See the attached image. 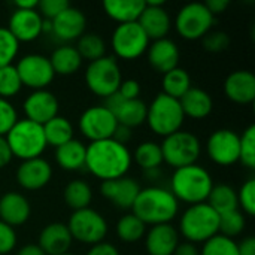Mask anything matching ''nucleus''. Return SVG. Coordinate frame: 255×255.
Returning <instances> with one entry per match:
<instances>
[{
    "mask_svg": "<svg viewBox=\"0 0 255 255\" xmlns=\"http://www.w3.org/2000/svg\"><path fill=\"white\" fill-rule=\"evenodd\" d=\"M214 179L200 164L175 169L170 179V191L178 202L191 205L205 203L212 191Z\"/></svg>",
    "mask_w": 255,
    "mask_h": 255,
    "instance_id": "obj_3",
    "label": "nucleus"
},
{
    "mask_svg": "<svg viewBox=\"0 0 255 255\" xmlns=\"http://www.w3.org/2000/svg\"><path fill=\"white\" fill-rule=\"evenodd\" d=\"M79 131L90 142L112 139L118 127L114 114L105 105H96L82 112L79 117Z\"/></svg>",
    "mask_w": 255,
    "mask_h": 255,
    "instance_id": "obj_12",
    "label": "nucleus"
},
{
    "mask_svg": "<svg viewBox=\"0 0 255 255\" xmlns=\"http://www.w3.org/2000/svg\"><path fill=\"white\" fill-rule=\"evenodd\" d=\"M131 157L134 158L136 164L140 169H143L145 172L157 170L163 164V154H161L160 143L152 142V140L142 142L136 148L134 155H131Z\"/></svg>",
    "mask_w": 255,
    "mask_h": 255,
    "instance_id": "obj_35",
    "label": "nucleus"
},
{
    "mask_svg": "<svg viewBox=\"0 0 255 255\" xmlns=\"http://www.w3.org/2000/svg\"><path fill=\"white\" fill-rule=\"evenodd\" d=\"M105 106L114 114L117 123L120 126L134 128L142 126L146 121L148 105L140 99L126 100L118 93L105 99Z\"/></svg>",
    "mask_w": 255,
    "mask_h": 255,
    "instance_id": "obj_15",
    "label": "nucleus"
},
{
    "mask_svg": "<svg viewBox=\"0 0 255 255\" xmlns=\"http://www.w3.org/2000/svg\"><path fill=\"white\" fill-rule=\"evenodd\" d=\"M37 4H39L37 0H16L15 1V9L31 10V9H37Z\"/></svg>",
    "mask_w": 255,
    "mask_h": 255,
    "instance_id": "obj_56",
    "label": "nucleus"
},
{
    "mask_svg": "<svg viewBox=\"0 0 255 255\" xmlns=\"http://www.w3.org/2000/svg\"><path fill=\"white\" fill-rule=\"evenodd\" d=\"M238 203L239 208H242V211L250 215H255V179L250 178L248 181H245L241 187V190L238 191Z\"/></svg>",
    "mask_w": 255,
    "mask_h": 255,
    "instance_id": "obj_44",
    "label": "nucleus"
},
{
    "mask_svg": "<svg viewBox=\"0 0 255 255\" xmlns=\"http://www.w3.org/2000/svg\"><path fill=\"white\" fill-rule=\"evenodd\" d=\"M173 255H200V250L197 248V245L185 241V242H179Z\"/></svg>",
    "mask_w": 255,
    "mask_h": 255,
    "instance_id": "obj_52",
    "label": "nucleus"
},
{
    "mask_svg": "<svg viewBox=\"0 0 255 255\" xmlns=\"http://www.w3.org/2000/svg\"><path fill=\"white\" fill-rule=\"evenodd\" d=\"M16 121L18 114L15 106L9 100L0 97V136H6Z\"/></svg>",
    "mask_w": 255,
    "mask_h": 255,
    "instance_id": "obj_45",
    "label": "nucleus"
},
{
    "mask_svg": "<svg viewBox=\"0 0 255 255\" xmlns=\"http://www.w3.org/2000/svg\"><path fill=\"white\" fill-rule=\"evenodd\" d=\"M160 148L163 154V163L172 166L173 169L196 164L202 154L200 139L194 133L185 130H179L163 137Z\"/></svg>",
    "mask_w": 255,
    "mask_h": 255,
    "instance_id": "obj_7",
    "label": "nucleus"
},
{
    "mask_svg": "<svg viewBox=\"0 0 255 255\" xmlns=\"http://www.w3.org/2000/svg\"><path fill=\"white\" fill-rule=\"evenodd\" d=\"M19 51V42L6 27H0V67L13 63Z\"/></svg>",
    "mask_w": 255,
    "mask_h": 255,
    "instance_id": "obj_42",
    "label": "nucleus"
},
{
    "mask_svg": "<svg viewBox=\"0 0 255 255\" xmlns=\"http://www.w3.org/2000/svg\"><path fill=\"white\" fill-rule=\"evenodd\" d=\"M76 51L79 52L82 61L88 60V63L96 61L106 55V43L103 37L97 33L85 31L78 40H76Z\"/></svg>",
    "mask_w": 255,
    "mask_h": 255,
    "instance_id": "obj_36",
    "label": "nucleus"
},
{
    "mask_svg": "<svg viewBox=\"0 0 255 255\" xmlns=\"http://www.w3.org/2000/svg\"><path fill=\"white\" fill-rule=\"evenodd\" d=\"M137 22L149 40H158L167 37L172 28V18L161 0L145 1V9L142 10Z\"/></svg>",
    "mask_w": 255,
    "mask_h": 255,
    "instance_id": "obj_17",
    "label": "nucleus"
},
{
    "mask_svg": "<svg viewBox=\"0 0 255 255\" xmlns=\"http://www.w3.org/2000/svg\"><path fill=\"white\" fill-rule=\"evenodd\" d=\"M13 157L19 160H31L40 157L46 149L43 127L27 118L18 120L4 136Z\"/></svg>",
    "mask_w": 255,
    "mask_h": 255,
    "instance_id": "obj_5",
    "label": "nucleus"
},
{
    "mask_svg": "<svg viewBox=\"0 0 255 255\" xmlns=\"http://www.w3.org/2000/svg\"><path fill=\"white\" fill-rule=\"evenodd\" d=\"M145 235H146V224L133 214L123 215L117 223V236L121 242L134 244L143 239Z\"/></svg>",
    "mask_w": 255,
    "mask_h": 255,
    "instance_id": "obj_37",
    "label": "nucleus"
},
{
    "mask_svg": "<svg viewBox=\"0 0 255 255\" xmlns=\"http://www.w3.org/2000/svg\"><path fill=\"white\" fill-rule=\"evenodd\" d=\"M131 211L146 226L170 224L179 212V202L167 188L146 187L140 188Z\"/></svg>",
    "mask_w": 255,
    "mask_h": 255,
    "instance_id": "obj_2",
    "label": "nucleus"
},
{
    "mask_svg": "<svg viewBox=\"0 0 255 255\" xmlns=\"http://www.w3.org/2000/svg\"><path fill=\"white\" fill-rule=\"evenodd\" d=\"M191 88V76L182 67H175L170 72L163 75V91L166 96H170L179 100Z\"/></svg>",
    "mask_w": 255,
    "mask_h": 255,
    "instance_id": "obj_34",
    "label": "nucleus"
},
{
    "mask_svg": "<svg viewBox=\"0 0 255 255\" xmlns=\"http://www.w3.org/2000/svg\"><path fill=\"white\" fill-rule=\"evenodd\" d=\"M224 93L238 105H250L255 100V75L251 70H235L224 81Z\"/></svg>",
    "mask_w": 255,
    "mask_h": 255,
    "instance_id": "obj_23",
    "label": "nucleus"
},
{
    "mask_svg": "<svg viewBox=\"0 0 255 255\" xmlns=\"http://www.w3.org/2000/svg\"><path fill=\"white\" fill-rule=\"evenodd\" d=\"M206 203L218 214H226L235 209H239V203H238V191L227 184H220V185H214L212 191L206 200Z\"/></svg>",
    "mask_w": 255,
    "mask_h": 255,
    "instance_id": "obj_33",
    "label": "nucleus"
},
{
    "mask_svg": "<svg viewBox=\"0 0 255 255\" xmlns=\"http://www.w3.org/2000/svg\"><path fill=\"white\" fill-rule=\"evenodd\" d=\"M16 247V232L13 227L0 221V255H9Z\"/></svg>",
    "mask_w": 255,
    "mask_h": 255,
    "instance_id": "obj_47",
    "label": "nucleus"
},
{
    "mask_svg": "<svg viewBox=\"0 0 255 255\" xmlns=\"http://www.w3.org/2000/svg\"><path fill=\"white\" fill-rule=\"evenodd\" d=\"M179 105L182 108L185 118L188 117L191 120H203L209 117L214 109L212 96L199 87H191L179 99Z\"/></svg>",
    "mask_w": 255,
    "mask_h": 255,
    "instance_id": "obj_27",
    "label": "nucleus"
},
{
    "mask_svg": "<svg viewBox=\"0 0 255 255\" xmlns=\"http://www.w3.org/2000/svg\"><path fill=\"white\" fill-rule=\"evenodd\" d=\"M42 127H43L46 145L58 148L73 139L75 128L70 120H67L66 117L57 115L52 120H49L46 124H43Z\"/></svg>",
    "mask_w": 255,
    "mask_h": 255,
    "instance_id": "obj_31",
    "label": "nucleus"
},
{
    "mask_svg": "<svg viewBox=\"0 0 255 255\" xmlns=\"http://www.w3.org/2000/svg\"><path fill=\"white\" fill-rule=\"evenodd\" d=\"M42 24H43V18L37 12V9H31V10L15 9L9 18V25L6 28L21 43V42L36 40L42 34Z\"/></svg>",
    "mask_w": 255,
    "mask_h": 255,
    "instance_id": "obj_19",
    "label": "nucleus"
},
{
    "mask_svg": "<svg viewBox=\"0 0 255 255\" xmlns=\"http://www.w3.org/2000/svg\"><path fill=\"white\" fill-rule=\"evenodd\" d=\"M22 87L34 90H46L54 81L55 73L51 66L49 57L42 54H27L21 57L15 66Z\"/></svg>",
    "mask_w": 255,
    "mask_h": 255,
    "instance_id": "obj_13",
    "label": "nucleus"
},
{
    "mask_svg": "<svg viewBox=\"0 0 255 255\" xmlns=\"http://www.w3.org/2000/svg\"><path fill=\"white\" fill-rule=\"evenodd\" d=\"M117 93L126 100L139 99V96H140V84L136 79H123Z\"/></svg>",
    "mask_w": 255,
    "mask_h": 255,
    "instance_id": "obj_48",
    "label": "nucleus"
},
{
    "mask_svg": "<svg viewBox=\"0 0 255 255\" xmlns=\"http://www.w3.org/2000/svg\"><path fill=\"white\" fill-rule=\"evenodd\" d=\"M87 145L78 139H72L67 143L55 148V161L57 164L67 172H76L85 167Z\"/></svg>",
    "mask_w": 255,
    "mask_h": 255,
    "instance_id": "obj_28",
    "label": "nucleus"
},
{
    "mask_svg": "<svg viewBox=\"0 0 255 255\" xmlns=\"http://www.w3.org/2000/svg\"><path fill=\"white\" fill-rule=\"evenodd\" d=\"M58 109V99L49 90H34L25 97L22 103L25 118L40 126L46 124L49 120L57 117Z\"/></svg>",
    "mask_w": 255,
    "mask_h": 255,
    "instance_id": "obj_16",
    "label": "nucleus"
},
{
    "mask_svg": "<svg viewBox=\"0 0 255 255\" xmlns=\"http://www.w3.org/2000/svg\"><path fill=\"white\" fill-rule=\"evenodd\" d=\"M239 255H255V239L253 236L245 238L241 244H238Z\"/></svg>",
    "mask_w": 255,
    "mask_h": 255,
    "instance_id": "obj_54",
    "label": "nucleus"
},
{
    "mask_svg": "<svg viewBox=\"0 0 255 255\" xmlns=\"http://www.w3.org/2000/svg\"><path fill=\"white\" fill-rule=\"evenodd\" d=\"M16 255H46L37 244H28V245H24L22 248H19L18 254Z\"/></svg>",
    "mask_w": 255,
    "mask_h": 255,
    "instance_id": "obj_55",
    "label": "nucleus"
},
{
    "mask_svg": "<svg viewBox=\"0 0 255 255\" xmlns=\"http://www.w3.org/2000/svg\"><path fill=\"white\" fill-rule=\"evenodd\" d=\"M200 255H239L238 242L218 233L203 244Z\"/></svg>",
    "mask_w": 255,
    "mask_h": 255,
    "instance_id": "obj_39",
    "label": "nucleus"
},
{
    "mask_svg": "<svg viewBox=\"0 0 255 255\" xmlns=\"http://www.w3.org/2000/svg\"><path fill=\"white\" fill-rule=\"evenodd\" d=\"M230 42H232L230 36L223 30H211L208 34L202 37L203 48L208 52H214V54L226 51L230 46Z\"/></svg>",
    "mask_w": 255,
    "mask_h": 255,
    "instance_id": "obj_43",
    "label": "nucleus"
},
{
    "mask_svg": "<svg viewBox=\"0 0 255 255\" xmlns=\"http://www.w3.org/2000/svg\"><path fill=\"white\" fill-rule=\"evenodd\" d=\"M247 220L241 209H235L220 215V235L226 238H236L245 230Z\"/></svg>",
    "mask_w": 255,
    "mask_h": 255,
    "instance_id": "obj_38",
    "label": "nucleus"
},
{
    "mask_svg": "<svg viewBox=\"0 0 255 255\" xmlns=\"http://www.w3.org/2000/svg\"><path fill=\"white\" fill-rule=\"evenodd\" d=\"M239 161L250 170L255 169V126L251 124L241 134Z\"/></svg>",
    "mask_w": 255,
    "mask_h": 255,
    "instance_id": "obj_41",
    "label": "nucleus"
},
{
    "mask_svg": "<svg viewBox=\"0 0 255 255\" xmlns=\"http://www.w3.org/2000/svg\"><path fill=\"white\" fill-rule=\"evenodd\" d=\"M185 115L179 105V100L158 93L148 106L146 123L152 133L166 137L172 133L182 130Z\"/></svg>",
    "mask_w": 255,
    "mask_h": 255,
    "instance_id": "obj_6",
    "label": "nucleus"
},
{
    "mask_svg": "<svg viewBox=\"0 0 255 255\" xmlns=\"http://www.w3.org/2000/svg\"><path fill=\"white\" fill-rule=\"evenodd\" d=\"M131 136H133V131H131V128H128V127H124V126H120L118 124V127H117V130H115V133H114V140H117V142H120V143H123V145H126L130 139H131Z\"/></svg>",
    "mask_w": 255,
    "mask_h": 255,
    "instance_id": "obj_53",
    "label": "nucleus"
},
{
    "mask_svg": "<svg viewBox=\"0 0 255 255\" xmlns=\"http://www.w3.org/2000/svg\"><path fill=\"white\" fill-rule=\"evenodd\" d=\"M205 4L209 9V12L215 16V15H220V13L226 12L230 1L229 0H208V1H205Z\"/></svg>",
    "mask_w": 255,
    "mask_h": 255,
    "instance_id": "obj_51",
    "label": "nucleus"
},
{
    "mask_svg": "<svg viewBox=\"0 0 255 255\" xmlns=\"http://www.w3.org/2000/svg\"><path fill=\"white\" fill-rule=\"evenodd\" d=\"M22 88L19 75L13 64L0 67V97L9 100L16 96Z\"/></svg>",
    "mask_w": 255,
    "mask_h": 255,
    "instance_id": "obj_40",
    "label": "nucleus"
},
{
    "mask_svg": "<svg viewBox=\"0 0 255 255\" xmlns=\"http://www.w3.org/2000/svg\"><path fill=\"white\" fill-rule=\"evenodd\" d=\"M69 6L70 3L67 0H40L37 4V12L42 15L43 19L52 21Z\"/></svg>",
    "mask_w": 255,
    "mask_h": 255,
    "instance_id": "obj_46",
    "label": "nucleus"
},
{
    "mask_svg": "<svg viewBox=\"0 0 255 255\" xmlns=\"http://www.w3.org/2000/svg\"><path fill=\"white\" fill-rule=\"evenodd\" d=\"M139 191H140V185L133 178L128 176L103 181L100 185L102 196L109 202H112L120 209H131Z\"/></svg>",
    "mask_w": 255,
    "mask_h": 255,
    "instance_id": "obj_21",
    "label": "nucleus"
},
{
    "mask_svg": "<svg viewBox=\"0 0 255 255\" xmlns=\"http://www.w3.org/2000/svg\"><path fill=\"white\" fill-rule=\"evenodd\" d=\"M72 236L64 223H51L39 233L37 245L46 255H61L69 253Z\"/></svg>",
    "mask_w": 255,
    "mask_h": 255,
    "instance_id": "obj_25",
    "label": "nucleus"
},
{
    "mask_svg": "<svg viewBox=\"0 0 255 255\" xmlns=\"http://www.w3.org/2000/svg\"><path fill=\"white\" fill-rule=\"evenodd\" d=\"M131 163L133 157L127 145L114 139L90 142L87 145L85 167L93 176L102 179V182L126 176Z\"/></svg>",
    "mask_w": 255,
    "mask_h": 255,
    "instance_id": "obj_1",
    "label": "nucleus"
},
{
    "mask_svg": "<svg viewBox=\"0 0 255 255\" xmlns=\"http://www.w3.org/2000/svg\"><path fill=\"white\" fill-rule=\"evenodd\" d=\"M13 155L9 149V145L4 139V136H0V169L6 167L12 161Z\"/></svg>",
    "mask_w": 255,
    "mask_h": 255,
    "instance_id": "obj_50",
    "label": "nucleus"
},
{
    "mask_svg": "<svg viewBox=\"0 0 255 255\" xmlns=\"http://www.w3.org/2000/svg\"><path fill=\"white\" fill-rule=\"evenodd\" d=\"M151 40L139 25V22H127V24H118L112 33L111 45L114 49V54L121 60H136L142 57Z\"/></svg>",
    "mask_w": 255,
    "mask_h": 255,
    "instance_id": "obj_11",
    "label": "nucleus"
},
{
    "mask_svg": "<svg viewBox=\"0 0 255 255\" xmlns=\"http://www.w3.org/2000/svg\"><path fill=\"white\" fill-rule=\"evenodd\" d=\"M63 197L70 209L81 211L90 208V203L93 200V190L88 182L82 179H73L64 187Z\"/></svg>",
    "mask_w": 255,
    "mask_h": 255,
    "instance_id": "obj_32",
    "label": "nucleus"
},
{
    "mask_svg": "<svg viewBox=\"0 0 255 255\" xmlns=\"http://www.w3.org/2000/svg\"><path fill=\"white\" fill-rule=\"evenodd\" d=\"M215 22V16L209 12L205 3L193 1L182 6L175 18L178 34L187 40H197L208 34Z\"/></svg>",
    "mask_w": 255,
    "mask_h": 255,
    "instance_id": "obj_10",
    "label": "nucleus"
},
{
    "mask_svg": "<svg viewBox=\"0 0 255 255\" xmlns=\"http://www.w3.org/2000/svg\"><path fill=\"white\" fill-rule=\"evenodd\" d=\"M178 233L194 245L205 244L220 233V215L206 202L191 205L181 215Z\"/></svg>",
    "mask_w": 255,
    "mask_h": 255,
    "instance_id": "obj_4",
    "label": "nucleus"
},
{
    "mask_svg": "<svg viewBox=\"0 0 255 255\" xmlns=\"http://www.w3.org/2000/svg\"><path fill=\"white\" fill-rule=\"evenodd\" d=\"M66 226L73 241L90 247L105 242L108 235V223L105 217L91 208L73 211Z\"/></svg>",
    "mask_w": 255,
    "mask_h": 255,
    "instance_id": "obj_9",
    "label": "nucleus"
},
{
    "mask_svg": "<svg viewBox=\"0 0 255 255\" xmlns=\"http://www.w3.org/2000/svg\"><path fill=\"white\" fill-rule=\"evenodd\" d=\"M52 34L63 42L78 40L87 28V18L78 7L69 6L52 21Z\"/></svg>",
    "mask_w": 255,
    "mask_h": 255,
    "instance_id": "obj_20",
    "label": "nucleus"
},
{
    "mask_svg": "<svg viewBox=\"0 0 255 255\" xmlns=\"http://www.w3.org/2000/svg\"><path fill=\"white\" fill-rule=\"evenodd\" d=\"M52 178V167L51 164L42 158H31L24 160L16 169V181L21 188L27 191H37L49 184Z\"/></svg>",
    "mask_w": 255,
    "mask_h": 255,
    "instance_id": "obj_18",
    "label": "nucleus"
},
{
    "mask_svg": "<svg viewBox=\"0 0 255 255\" xmlns=\"http://www.w3.org/2000/svg\"><path fill=\"white\" fill-rule=\"evenodd\" d=\"M31 206L25 196L16 191H9L0 197V221L10 227L22 226L28 221Z\"/></svg>",
    "mask_w": 255,
    "mask_h": 255,
    "instance_id": "obj_26",
    "label": "nucleus"
},
{
    "mask_svg": "<svg viewBox=\"0 0 255 255\" xmlns=\"http://www.w3.org/2000/svg\"><path fill=\"white\" fill-rule=\"evenodd\" d=\"M143 239L149 255H173L179 245V233L172 224L152 226Z\"/></svg>",
    "mask_w": 255,
    "mask_h": 255,
    "instance_id": "obj_24",
    "label": "nucleus"
},
{
    "mask_svg": "<svg viewBox=\"0 0 255 255\" xmlns=\"http://www.w3.org/2000/svg\"><path fill=\"white\" fill-rule=\"evenodd\" d=\"M123 81L121 69L115 57L105 55L88 63L85 69V84L88 90L103 99L115 94Z\"/></svg>",
    "mask_w": 255,
    "mask_h": 255,
    "instance_id": "obj_8",
    "label": "nucleus"
},
{
    "mask_svg": "<svg viewBox=\"0 0 255 255\" xmlns=\"http://www.w3.org/2000/svg\"><path fill=\"white\" fill-rule=\"evenodd\" d=\"M241 134L230 128L215 130L206 143L209 158L218 166H232L239 161Z\"/></svg>",
    "mask_w": 255,
    "mask_h": 255,
    "instance_id": "obj_14",
    "label": "nucleus"
},
{
    "mask_svg": "<svg viewBox=\"0 0 255 255\" xmlns=\"http://www.w3.org/2000/svg\"><path fill=\"white\" fill-rule=\"evenodd\" d=\"M105 13L118 24L136 22L145 9L143 0H106L103 1Z\"/></svg>",
    "mask_w": 255,
    "mask_h": 255,
    "instance_id": "obj_29",
    "label": "nucleus"
},
{
    "mask_svg": "<svg viewBox=\"0 0 255 255\" xmlns=\"http://www.w3.org/2000/svg\"><path fill=\"white\" fill-rule=\"evenodd\" d=\"M85 255H120V251L115 245L109 242H100L97 245H93Z\"/></svg>",
    "mask_w": 255,
    "mask_h": 255,
    "instance_id": "obj_49",
    "label": "nucleus"
},
{
    "mask_svg": "<svg viewBox=\"0 0 255 255\" xmlns=\"http://www.w3.org/2000/svg\"><path fill=\"white\" fill-rule=\"evenodd\" d=\"M61 255H73V254H70V253H66V254H61Z\"/></svg>",
    "mask_w": 255,
    "mask_h": 255,
    "instance_id": "obj_57",
    "label": "nucleus"
},
{
    "mask_svg": "<svg viewBox=\"0 0 255 255\" xmlns=\"http://www.w3.org/2000/svg\"><path fill=\"white\" fill-rule=\"evenodd\" d=\"M49 61L54 69V73L61 76L73 75L82 66V58L76 48L72 45H61L57 49H54V52L49 57Z\"/></svg>",
    "mask_w": 255,
    "mask_h": 255,
    "instance_id": "obj_30",
    "label": "nucleus"
},
{
    "mask_svg": "<svg viewBox=\"0 0 255 255\" xmlns=\"http://www.w3.org/2000/svg\"><path fill=\"white\" fill-rule=\"evenodd\" d=\"M146 54L151 67L161 75L178 67L181 58V52L176 42H173L169 37L152 40V43H149L146 49Z\"/></svg>",
    "mask_w": 255,
    "mask_h": 255,
    "instance_id": "obj_22",
    "label": "nucleus"
}]
</instances>
